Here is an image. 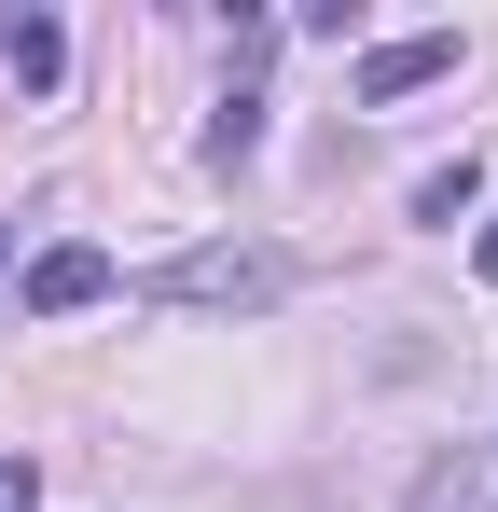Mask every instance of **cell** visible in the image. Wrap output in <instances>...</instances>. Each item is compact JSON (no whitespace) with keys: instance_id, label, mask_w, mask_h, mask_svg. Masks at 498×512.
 Returning <instances> with one entry per match:
<instances>
[{"instance_id":"obj_8","label":"cell","mask_w":498,"mask_h":512,"mask_svg":"<svg viewBox=\"0 0 498 512\" xmlns=\"http://www.w3.org/2000/svg\"><path fill=\"white\" fill-rule=\"evenodd\" d=\"M471 263H485V291H498V222H485V250H471Z\"/></svg>"},{"instance_id":"obj_5","label":"cell","mask_w":498,"mask_h":512,"mask_svg":"<svg viewBox=\"0 0 498 512\" xmlns=\"http://www.w3.org/2000/svg\"><path fill=\"white\" fill-rule=\"evenodd\" d=\"M402 512H498V457H471V443H457V457H429V471L402 485Z\"/></svg>"},{"instance_id":"obj_7","label":"cell","mask_w":498,"mask_h":512,"mask_svg":"<svg viewBox=\"0 0 498 512\" xmlns=\"http://www.w3.org/2000/svg\"><path fill=\"white\" fill-rule=\"evenodd\" d=\"M0 512H42V471L28 457H0Z\"/></svg>"},{"instance_id":"obj_2","label":"cell","mask_w":498,"mask_h":512,"mask_svg":"<svg viewBox=\"0 0 498 512\" xmlns=\"http://www.w3.org/2000/svg\"><path fill=\"white\" fill-rule=\"evenodd\" d=\"M429 84H457V28H402V42H374V56L346 70V97H360V111H388V97H429Z\"/></svg>"},{"instance_id":"obj_6","label":"cell","mask_w":498,"mask_h":512,"mask_svg":"<svg viewBox=\"0 0 498 512\" xmlns=\"http://www.w3.org/2000/svg\"><path fill=\"white\" fill-rule=\"evenodd\" d=\"M471 194H485V167H471V153H457V167H429V180H415V222H457V208H471Z\"/></svg>"},{"instance_id":"obj_3","label":"cell","mask_w":498,"mask_h":512,"mask_svg":"<svg viewBox=\"0 0 498 512\" xmlns=\"http://www.w3.org/2000/svg\"><path fill=\"white\" fill-rule=\"evenodd\" d=\"M111 291V250H83V236H56V250L28 263V319H83Z\"/></svg>"},{"instance_id":"obj_1","label":"cell","mask_w":498,"mask_h":512,"mask_svg":"<svg viewBox=\"0 0 498 512\" xmlns=\"http://www.w3.org/2000/svg\"><path fill=\"white\" fill-rule=\"evenodd\" d=\"M291 291H305V263L249 250V236H236V250H180L153 277V305H194V319H263V305H291Z\"/></svg>"},{"instance_id":"obj_4","label":"cell","mask_w":498,"mask_h":512,"mask_svg":"<svg viewBox=\"0 0 498 512\" xmlns=\"http://www.w3.org/2000/svg\"><path fill=\"white\" fill-rule=\"evenodd\" d=\"M0 70H14L28 97H56V70H70V28H56L42 0H14V14H0Z\"/></svg>"}]
</instances>
